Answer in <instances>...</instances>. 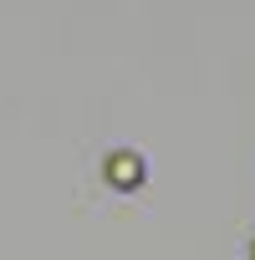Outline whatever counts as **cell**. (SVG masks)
<instances>
[{
  "instance_id": "1",
  "label": "cell",
  "mask_w": 255,
  "mask_h": 260,
  "mask_svg": "<svg viewBox=\"0 0 255 260\" xmlns=\"http://www.w3.org/2000/svg\"><path fill=\"white\" fill-rule=\"evenodd\" d=\"M107 179H112L117 189H138V184H143L138 153H112V158H107Z\"/></svg>"
}]
</instances>
